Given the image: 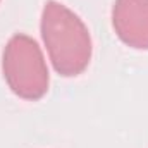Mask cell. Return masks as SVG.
I'll return each mask as SVG.
<instances>
[{
  "label": "cell",
  "mask_w": 148,
  "mask_h": 148,
  "mask_svg": "<svg viewBox=\"0 0 148 148\" xmlns=\"http://www.w3.org/2000/svg\"><path fill=\"white\" fill-rule=\"evenodd\" d=\"M41 38L53 69L64 77L79 76L91 60L93 45L88 26L69 7L47 0L41 10Z\"/></svg>",
  "instance_id": "6da1fadb"
},
{
  "label": "cell",
  "mask_w": 148,
  "mask_h": 148,
  "mask_svg": "<svg viewBox=\"0 0 148 148\" xmlns=\"http://www.w3.org/2000/svg\"><path fill=\"white\" fill-rule=\"evenodd\" d=\"M2 71L10 91L24 100H40L48 91V67L38 43L28 35L17 33L3 48Z\"/></svg>",
  "instance_id": "7a4b0ae2"
},
{
  "label": "cell",
  "mask_w": 148,
  "mask_h": 148,
  "mask_svg": "<svg viewBox=\"0 0 148 148\" xmlns=\"http://www.w3.org/2000/svg\"><path fill=\"white\" fill-rule=\"evenodd\" d=\"M112 24L122 43L136 50H148V0H115Z\"/></svg>",
  "instance_id": "3957f363"
}]
</instances>
